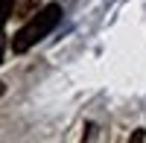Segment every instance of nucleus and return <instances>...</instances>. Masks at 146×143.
I'll list each match as a JSON object with an SVG mask.
<instances>
[{"label":"nucleus","mask_w":146,"mask_h":143,"mask_svg":"<svg viewBox=\"0 0 146 143\" xmlns=\"http://www.w3.org/2000/svg\"><path fill=\"white\" fill-rule=\"evenodd\" d=\"M12 3H15V0H3V18L6 21L12 18Z\"/></svg>","instance_id":"nucleus-3"},{"label":"nucleus","mask_w":146,"mask_h":143,"mask_svg":"<svg viewBox=\"0 0 146 143\" xmlns=\"http://www.w3.org/2000/svg\"><path fill=\"white\" fill-rule=\"evenodd\" d=\"M62 15H64V12H62L58 3H47L44 9H35V15H29V21L23 23V26L15 32V38H12V50H15V56L29 53L38 41H44L47 35L58 26Z\"/></svg>","instance_id":"nucleus-1"},{"label":"nucleus","mask_w":146,"mask_h":143,"mask_svg":"<svg viewBox=\"0 0 146 143\" xmlns=\"http://www.w3.org/2000/svg\"><path fill=\"white\" fill-rule=\"evenodd\" d=\"M143 137H146V128H137V132H135V134L129 137V143H140Z\"/></svg>","instance_id":"nucleus-2"}]
</instances>
